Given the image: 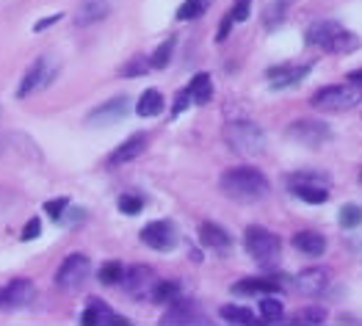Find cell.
Here are the masks:
<instances>
[{
    "label": "cell",
    "mask_w": 362,
    "mask_h": 326,
    "mask_svg": "<svg viewBox=\"0 0 362 326\" xmlns=\"http://www.w3.org/2000/svg\"><path fill=\"white\" fill-rule=\"evenodd\" d=\"M359 180H362V174H359Z\"/></svg>",
    "instance_id": "7bdbcfd3"
},
{
    "label": "cell",
    "mask_w": 362,
    "mask_h": 326,
    "mask_svg": "<svg viewBox=\"0 0 362 326\" xmlns=\"http://www.w3.org/2000/svg\"><path fill=\"white\" fill-rule=\"evenodd\" d=\"M141 208H144V202H141L138 197H130V193H127V197H122V200H119V210H122V213H127V216H135V213H141Z\"/></svg>",
    "instance_id": "e575fe53"
},
{
    "label": "cell",
    "mask_w": 362,
    "mask_h": 326,
    "mask_svg": "<svg viewBox=\"0 0 362 326\" xmlns=\"http://www.w3.org/2000/svg\"><path fill=\"white\" fill-rule=\"evenodd\" d=\"M39 230H42V227H39V219H31L28 227H25V232H23V238H25V241H34V238L39 235Z\"/></svg>",
    "instance_id": "f35d334b"
},
{
    "label": "cell",
    "mask_w": 362,
    "mask_h": 326,
    "mask_svg": "<svg viewBox=\"0 0 362 326\" xmlns=\"http://www.w3.org/2000/svg\"><path fill=\"white\" fill-rule=\"evenodd\" d=\"M244 243H246V252L252 254V260L260 269H276L279 257H282V243L274 232H268L266 227L252 224L244 232Z\"/></svg>",
    "instance_id": "3957f363"
},
{
    "label": "cell",
    "mask_w": 362,
    "mask_h": 326,
    "mask_svg": "<svg viewBox=\"0 0 362 326\" xmlns=\"http://www.w3.org/2000/svg\"><path fill=\"white\" fill-rule=\"evenodd\" d=\"M89 271H92V263L86 254H69L55 274V282L58 288H78L81 282H86Z\"/></svg>",
    "instance_id": "52a82bcc"
},
{
    "label": "cell",
    "mask_w": 362,
    "mask_h": 326,
    "mask_svg": "<svg viewBox=\"0 0 362 326\" xmlns=\"http://www.w3.org/2000/svg\"><path fill=\"white\" fill-rule=\"evenodd\" d=\"M302 321H310V323H321V321H326V312H324L321 307H307V310L302 312Z\"/></svg>",
    "instance_id": "8d00e7d4"
},
{
    "label": "cell",
    "mask_w": 362,
    "mask_h": 326,
    "mask_svg": "<svg viewBox=\"0 0 362 326\" xmlns=\"http://www.w3.org/2000/svg\"><path fill=\"white\" fill-rule=\"evenodd\" d=\"M337 219H340V224H343L346 230H354V227H359V221H362V208H359V205H343L340 213H337Z\"/></svg>",
    "instance_id": "f1b7e54d"
},
{
    "label": "cell",
    "mask_w": 362,
    "mask_h": 326,
    "mask_svg": "<svg viewBox=\"0 0 362 326\" xmlns=\"http://www.w3.org/2000/svg\"><path fill=\"white\" fill-rule=\"evenodd\" d=\"M348 83H359V86H362V70H359V72H351V75H348Z\"/></svg>",
    "instance_id": "b9f144b4"
},
{
    "label": "cell",
    "mask_w": 362,
    "mask_h": 326,
    "mask_svg": "<svg viewBox=\"0 0 362 326\" xmlns=\"http://www.w3.org/2000/svg\"><path fill=\"white\" fill-rule=\"evenodd\" d=\"M249 12H252V0H235L230 17H233V23H246L249 20Z\"/></svg>",
    "instance_id": "d6a6232c"
},
{
    "label": "cell",
    "mask_w": 362,
    "mask_h": 326,
    "mask_svg": "<svg viewBox=\"0 0 362 326\" xmlns=\"http://www.w3.org/2000/svg\"><path fill=\"white\" fill-rule=\"evenodd\" d=\"M207 6V0H185V3L177 9V20L185 23V20H196Z\"/></svg>",
    "instance_id": "f546056e"
},
{
    "label": "cell",
    "mask_w": 362,
    "mask_h": 326,
    "mask_svg": "<svg viewBox=\"0 0 362 326\" xmlns=\"http://www.w3.org/2000/svg\"><path fill=\"white\" fill-rule=\"evenodd\" d=\"M111 14V0H81V6L75 12V25L86 28Z\"/></svg>",
    "instance_id": "8fae6325"
},
{
    "label": "cell",
    "mask_w": 362,
    "mask_h": 326,
    "mask_svg": "<svg viewBox=\"0 0 362 326\" xmlns=\"http://www.w3.org/2000/svg\"><path fill=\"white\" fill-rule=\"evenodd\" d=\"M141 243L155 252H172L177 243V227L172 221H153L141 230Z\"/></svg>",
    "instance_id": "ba28073f"
},
{
    "label": "cell",
    "mask_w": 362,
    "mask_h": 326,
    "mask_svg": "<svg viewBox=\"0 0 362 326\" xmlns=\"http://www.w3.org/2000/svg\"><path fill=\"white\" fill-rule=\"evenodd\" d=\"M147 70H150V61H147V58H135V61H130L127 67L122 70V75H125V78H133V75H144Z\"/></svg>",
    "instance_id": "836d02e7"
},
{
    "label": "cell",
    "mask_w": 362,
    "mask_h": 326,
    "mask_svg": "<svg viewBox=\"0 0 362 326\" xmlns=\"http://www.w3.org/2000/svg\"><path fill=\"white\" fill-rule=\"evenodd\" d=\"M199 238H202V243H205V246L219 249V252L230 249V243H233V238H230V235H227L219 224H213V221H207V224H202V227H199Z\"/></svg>",
    "instance_id": "d6986e66"
},
{
    "label": "cell",
    "mask_w": 362,
    "mask_h": 326,
    "mask_svg": "<svg viewBox=\"0 0 362 326\" xmlns=\"http://www.w3.org/2000/svg\"><path fill=\"white\" fill-rule=\"evenodd\" d=\"M122 282L127 285V290H130V293H141L144 288H150V290H153V285H155V277H153V271H150V269L135 266V269L125 271Z\"/></svg>",
    "instance_id": "ffe728a7"
},
{
    "label": "cell",
    "mask_w": 362,
    "mask_h": 326,
    "mask_svg": "<svg viewBox=\"0 0 362 326\" xmlns=\"http://www.w3.org/2000/svg\"><path fill=\"white\" fill-rule=\"evenodd\" d=\"M233 290L235 293H241V296H260V293H274V290H279V285L274 282V280H241V282H235L233 285Z\"/></svg>",
    "instance_id": "7402d4cb"
},
{
    "label": "cell",
    "mask_w": 362,
    "mask_h": 326,
    "mask_svg": "<svg viewBox=\"0 0 362 326\" xmlns=\"http://www.w3.org/2000/svg\"><path fill=\"white\" fill-rule=\"evenodd\" d=\"M287 139L302 144V147H310V150H318L324 144L332 141V127L321 119H299L287 127Z\"/></svg>",
    "instance_id": "8992f818"
},
{
    "label": "cell",
    "mask_w": 362,
    "mask_h": 326,
    "mask_svg": "<svg viewBox=\"0 0 362 326\" xmlns=\"http://www.w3.org/2000/svg\"><path fill=\"white\" fill-rule=\"evenodd\" d=\"M222 318L230 321V323H255V312L246 310V307H238V304L222 307Z\"/></svg>",
    "instance_id": "4316f807"
},
{
    "label": "cell",
    "mask_w": 362,
    "mask_h": 326,
    "mask_svg": "<svg viewBox=\"0 0 362 326\" xmlns=\"http://www.w3.org/2000/svg\"><path fill=\"white\" fill-rule=\"evenodd\" d=\"M53 75H55L53 58H39V61L34 64V67L28 70V75L23 78L17 97H25V94H31V92H36V89H44V86L53 81Z\"/></svg>",
    "instance_id": "9c48e42d"
},
{
    "label": "cell",
    "mask_w": 362,
    "mask_h": 326,
    "mask_svg": "<svg viewBox=\"0 0 362 326\" xmlns=\"http://www.w3.org/2000/svg\"><path fill=\"white\" fill-rule=\"evenodd\" d=\"M222 191L227 193L230 200L241 202V205H252V202H260L268 197V180L260 169L255 166H235L230 172L222 174Z\"/></svg>",
    "instance_id": "6da1fadb"
},
{
    "label": "cell",
    "mask_w": 362,
    "mask_h": 326,
    "mask_svg": "<svg viewBox=\"0 0 362 326\" xmlns=\"http://www.w3.org/2000/svg\"><path fill=\"white\" fill-rule=\"evenodd\" d=\"M66 208H69V200H64V197H61V200H55V202H47V205H44L47 216H53L55 221H61V216H64V210H66Z\"/></svg>",
    "instance_id": "d590c367"
},
{
    "label": "cell",
    "mask_w": 362,
    "mask_h": 326,
    "mask_svg": "<svg viewBox=\"0 0 362 326\" xmlns=\"http://www.w3.org/2000/svg\"><path fill=\"white\" fill-rule=\"evenodd\" d=\"M305 42L310 47H318L324 53H335V55H348L354 50H359V36L346 31L340 23L335 20H318L305 31Z\"/></svg>",
    "instance_id": "7a4b0ae2"
},
{
    "label": "cell",
    "mask_w": 362,
    "mask_h": 326,
    "mask_svg": "<svg viewBox=\"0 0 362 326\" xmlns=\"http://www.w3.org/2000/svg\"><path fill=\"white\" fill-rule=\"evenodd\" d=\"M188 103H191V97H188V89H185L183 94H177V100H174V108H172V116H180V113L188 108Z\"/></svg>",
    "instance_id": "74e56055"
},
{
    "label": "cell",
    "mask_w": 362,
    "mask_h": 326,
    "mask_svg": "<svg viewBox=\"0 0 362 326\" xmlns=\"http://www.w3.org/2000/svg\"><path fill=\"white\" fill-rule=\"evenodd\" d=\"M291 6V0H274V3H268V9H266V14H263V23H266V28L271 31L274 25H279L282 23V17H285V9Z\"/></svg>",
    "instance_id": "484cf974"
},
{
    "label": "cell",
    "mask_w": 362,
    "mask_h": 326,
    "mask_svg": "<svg viewBox=\"0 0 362 326\" xmlns=\"http://www.w3.org/2000/svg\"><path fill=\"white\" fill-rule=\"evenodd\" d=\"M127 105H130V103H127V97H116V100H111V103L100 105V108L89 116V122H92V124H114V122L125 119Z\"/></svg>",
    "instance_id": "9a60e30c"
},
{
    "label": "cell",
    "mask_w": 362,
    "mask_h": 326,
    "mask_svg": "<svg viewBox=\"0 0 362 326\" xmlns=\"http://www.w3.org/2000/svg\"><path fill=\"white\" fill-rule=\"evenodd\" d=\"M83 323H127V318L114 315L103 301H92L89 310L83 312Z\"/></svg>",
    "instance_id": "603a6c76"
},
{
    "label": "cell",
    "mask_w": 362,
    "mask_h": 326,
    "mask_svg": "<svg viewBox=\"0 0 362 326\" xmlns=\"http://www.w3.org/2000/svg\"><path fill=\"white\" fill-rule=\"evenodd\" d=\"M144 147H147V136H144V133H135V136H130L125 144H119V147L111 152L108 163H111V166H122V163L138 158V155L144 152Z\"/></svg>",
    "instance_id": "5bb4252c"
},
{
    "label": "cell",
    "mask_w": 362,
    "mask_h": 326,
    "mask_svg": "<svg viewBox=\"0 0 362 326\" xmlns=\"http://www.w3.org/2000/svg\"><path fill=\"white\" fill-rule=\"evenodd\" d=\"M294 246L307 254V257H321L326 252V238L321 232H313V230H305V232H296L294 235Z\"/></svg>",
    "instance_id": "e0dca14e"
},
{
    "label": "cell",
    "mask_w": 362,
    "mask_h": 326,
    "mask_svg": "<svg viewBox=\"0 0 362 326\" xmlns=\"http://www.w3.org/2000/svg\"><path fill=\"white\" fill-rule=\"evenodd\" d=\"M313 108L326 111V113H340V111H351L362 103V89L343 83V86H326L318 94H313Z\"/></svg>",
    "instance_id": "5b68a950"
},
{
    "label": "cell",
    "mask_w": 362,
    "mask_h": 326,
    "mask_svg": "<svg viewBox=\"0 0 362 326\" xmlns=\"http://www.w3.org/2000/svg\"><path fill=\"white\" fill-rule=\"evenodd\" d=\"M135 111H138L141 116H155V113H161V111H164V94H161L158 89H147V92L138 97Z\"/></svg>",
    "instance_id": "cb8c5ba5"
},
{
    "label": "cell",
    "mask_w": 362,
    "mask_h": 326,
    "mask_svg": "<svg viewBox=\"0 0 362 326\" xmlns=\"http://www.w3.org/2000/svg\"><path fill=\"white\" fill-rule=\"evenodd\" d=\"M36 296V288L28 282V280H14L9 288H3V293H0V304L6 307H25L31 304Z\"/></svg>",
    "instance_id": "7c38bea8"
},
{
    "label": "cell",
    "mask_w": 362,
    "mask_h": 326,
    "mask_svg": "<svg viewBox=\"0 0 362 326\" xmlns=\"http://www.w3.org/2000/svg\"><path fill=\"white\" fill-rule=\"evenodd\" d=\"M233 25H235V23H233V17H230V14H227V17H224V20H222V28H219V33H216V39H219V42H224V39H227V33H230V28H233Z\"/></svg>",
    "instance_id": "ab89813d"
},
{
    "label": "cell",
    "mask_w": 362,
    "mask_h": 326,
    "mask_svg": "<svg viewBox=\"0 0 362 326\" xmlns=\"http://www.w3.org/2000/svg\"><path fill=\"white\" fill-rule=\"evenodd\" d=\"M282 310H285V307H282L279 299H263V301H260V315H263V321H271V323L279 321V318H282Z\"/></svg>",
    "instance_id": "1f68e13d"
},
{
    "label": "cell",
    "mask_w": 362,
    "mask_h": 326,
    "mask_svg": "<svg viewBox=\"0 0 362 326\" xmlns=\"http://www.w3.org/2000/svg\"><path fill=\"white\" fill-rule=\"evenodd\" d=\"M172 53H174V39H166V42L153 53L150 67H153V70H164L166 64H169V58H172Z\"/></svg>",
    "instance_id": "83f0119b"
},
{
    "label": "cell",
    "mask_w": 362,
    "mask_h": 326,
    "mask_svg": "<svg viewBox=\"0 0 362 326\" xmlns=\"http://www.w3.org/2000/svg\"><path fill=\"white\" fill-rule=\"evenodd\" d=\"M224 141L238 155H260L266 150L263 130L249 119H235L224 127Z\"/></svg>",
    "instance_id": "277c9868"
},
{
    "label": "cell",
    "mask_w": 362,
    "mask_h": 326,
    "mask_svg": "<svg viewBox=\"0 0 362 326\" xmlns=\"http://www.w3.org/2000/svg\"><path fill=\"white\" fill-rule=\"evenodd\" d=\"M329 271L326 269H307L296 277V290L302 296H321L329 288Z\"/></svg>",
    "instance_id": "30bf717a"
},
{
    "label": "cell",
    "mask_w": 362,
    "mask_h": 326,
    "mask_svg": "<svg viewBox=\"0 0 362 326\" xmlns=\"http://www.w3.org/2000/svg\"><path fill=\"white\" fill-rule=\"evenodd\" d=\"M122 277H125V269H122L119 263H105V266L100 269V282H103V285H119Z\"/></svg>",
    "instance_id": "4dcf8cb0"
},
{
    "label": "cell",
    "mask_w": 362,
    "mask_h": 326,
    "mask_svg": "<svg viewBox=\"0 0 362 326\" xmlns=\"http://www.w3.org/2000/svg\"><path fill=\"white\" fill-rule=\"evenodd\" d=\"M61 20V14H53V17H44V20H39L36 25H34V31H44V28H50L53 23H58Z\"/></svg>",
    "instance_id": "60d3db41"
},
{
    "label": "cell",
    "mask_w": 362,
    "mask_h": 326,
    "mask_svg": "<svg viewBox=\"0 0 362 326\" xmlns=\"http://www.w3.org/2000/svg\"><path fill=\"white\" fill-rule=\"evenodd\" d=\"M291 193L294 197H299L302 202L307 205H324L329 202V191L315 185V182H307V180H299V182H291Z\"/></svg>",
    "instance_id": "2e32d148"
},
{
    "label": "cell",
    "mask_w": 362,
    "mask_h": 326,
    "mask_svg": "<svg viewBox=\"0 0 362 326\" xmlns=\"http://www.w3.org/2000/svg\"><path fill=\"white\" fill-rule=\"evenodd\" d=\"M161 323H207V318L196 310V304H191V301H174L164 312Z\"/></svg>",
    "instance_id": "4fadbf2b"
},
{
    "label": "cell",
    "mask_w": 362,
    "mask_h": 326,
    "mask_svg": "<svg viewBox=\"0 0 362 326\" xmlns=\"http://www.w3.org/2000/svg\"><path fill=\"white\" fill-rule=\"evenodd\" d=\"M180 296V282H155L150 290L153 301H174Z\"/></svg>",
    "instance_id": "d4e9b609"
},
{
    "label": "cell",
    "mask_w": 362,
    "mask_h": 326,
    "mask_svg": "<svg viewBox=\"0 0 362 326\" xmlns=\"http://www.w3.org/2000/svg\"><path fill=\"white\" fill-rule=\"evenodd\" d=\"M307 75H310V67H276V70H268V78H271L274 89H287V86L299 83Z\"/></svg>",
    "instance_id": "ac0fdd59"
},
{
    "label": "cell",
    "mask_w": 362,
    "mask_h": 326,
    "mask_svg": "<svg viewBox=\"0 0 362 326\" xmlns=\"http://www.w3.org/2000/svg\"><path fill=\"white\" fill-rule=\"evenodd\" d=\"M188 97H191V103H196V105L210 103V97H213V81H210L207 72L194 75V81L188 83Z\"/></svg>",
    "instance_id": "44dd1931"
}]
</instances>
